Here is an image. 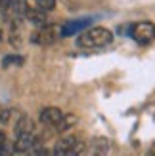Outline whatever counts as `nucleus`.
Masks as SVG:
<instances>
[{"mask_svg":"<svg viewBox=\"0 0 155 156\" xmlns=\"http://www.w3.org/2000/svg\"><path fill=\"white\" fill-rule=\"evenodd\" d=\"M113 33L105 27H92L86 30H81L77 36V46L84 50H94V48H104V46L111 44Z\"/></svg>","mask_w":155,"mask_h":156,"instance_id":"f257e3e1","label":"nucleus"},{"mask_svg":"<svg viewBox=\"0 0 155 156\" xmlns=\"http://www.w3.org/2000/svg\"><path fill=\"white\" fill-rule=\"evenodd\" d=\"M63 36V27L56 25V23H46V25L38 27L33 34H31V42L38 46H52L58 38Z\"/></svg>","mask_w":155,"mask_h":156,"instance_id":"f03ea898","label":"nucleus"},{"mask_svg":"<svg viewBox=\"0 0 155 156\" xmlns=\"http://www.w3.org/2000/svg\"><path fill=\"white\" fill-rule=\"evenodd\" d=\"M130 36H132L138 44L148 46L155 40V25L151 21H138L130 27Z\"/></svg>","mask_w":155,"mask_h":156,"instance_id":"7ed1b4c3","label":"nucleus"},{"mask_svg":"<svg viewBox=\"0 0 155 156\" xmlns=\"http://www.w3.org/2000/svg\"><path fill=\"white\" fill-rule=\"evenodd\" d=\"M82 151V143L77 135L61 137L54 147V154H79Z\"/></svg>","mask_w":155,"mask_h":156,"instance_id":"20e7f679","label":"nucleus"},{"mask_svg":"<svg viewBox=\"0 0 155 156\" xmlns=\"http://www.w3.org/2000/svg\"><path fill=\"white\" fill-rule=\"evenodd\" d=\"M63 114L65 112H61V108H58V107H46V108H42L40 111V114H38V120H40L44 126H56V124L63 118Z\"/></svg>","mask_w":155,"mask_h":156,"instance_id":"39448f33","label":"nucleus"},{"mask_svg":"<svg viewBox=\"0 0 155 156\" xmlns=\"http://www.w3.org/2000/svg\"><path fill=\"white\" fill-rule=\"evenodd\" d=\"M36 145V139L31 133H21V135H15V143H13V154H19V152H29L33 147Z\"/></svg>","mask_w":155,"mask_h":156,"instance_id":"423d86ee","label":"nucleus"},{"mask_svg":"<svg viewBox=\"0 0 155 156\" xmlns=\"http://www.w3.org/2000/svg\"><path fill=\"white\" fill-rule=\"evenodd\" d=\"M48 12H44V10H40V8H27V12H25V19L27 21H31L33 25H36V27H42V25H46L48 23V15H46Z\"/></svg>","mask_w":155,"mask_h":156,"instance_id":"0eeeda50","label":"nucleus"},{"mask_svg":"<svg viewBox=\"0 0 155 156\" xmlns=\"http://www.w3.org/2000/svg\"><path fill=\"white\" fill-rule=\"evenodd\" d=\"M35 128V122L33 118H29L27 114H21V118L15 124V135H21V133H31Z\"/></svg>","mask_w":155,"mask_h":156,"instance_id":"6e6552de","label":"nucleus"},{"mask_svg":"<svg viewBox=\"0 0 155 156\" xmlns=\"http://www.w3.org/2000/svg\"><path fill=\"white\" fill-rule=\"evenodd\" d=\"M88 19H77V21H71L63 27V36H71V34H79L84 27H88Z\"/></svg>","mask_w":155,"mask_h":156,"instance_id":"1a4fd4ad","label":"nucleus"},{"mask_svg":"<svg viewBox=\"0 0 155 156\" xmlns=\"http://www.w3.org/2000/svg\"><path fill=\"white\" fill-rule=\"evenodd\" d=\"M75 124H77V116H75V114H63V118H61L56 126H54V129L59 131V133H63V131L71 129Z\"/></svg>","mask_w":155,"mask_h":156,"instance_id":"9d476101","label":"nucleus"},{"mask_svg":"<svg viewBox=\"0 0 155 156\" xmlns=\"http://www.w3.org/2000/svg\"><path fill=\"white\" fill-rule=\"evenodd\" d=\"M23 63V57L21 55H13V53H10V55L2 57V67L8 69V67H19Z\"/></svg>","mask_w":155,"mask_h":156,"instance_id":"9b49d317","label":"nucleus"},{"mask_svg":"<svg viewBox=\"0 0 155 156\" xmlns=\"http://www.w3.org/2000/svg\"><path fill=\"white\" fill-rule=\"evenodd\" d=\"M36 2V8H40L44 12H52L56 8V0H35Z\"/></svg>","mask_w":155,"mask_h":156,"instance_id":"f8f14e48","label":"nucleus"},{"mask_svg":"<svg viewBox=\"0 0 155 156\" xmlns=\"http://www.w3.org/2000/svg\"><path fill=\"white\" fill-rule=\"evenodd\" d=\"M8 139H6V133L0 131V154H8Z\"/></svg>","mask_w":155,"mask_h":156,"instance_id":"ddd939ff","label":"nucleus"},{"mask_svg":"<svg viewBox=\"0 0 155 156\" xmlns=\"http://www.w3.org/2000/svg\"><path fill=\"white\" fill-rule=\"evenodd\" d=\"M10 120V111H6V108H0V124H6Z\"/></svg>","mask_w":155,"mask_h":156,"instance_id":"4468645a","label":"nucleus"},{"mask_svg":"<svg viewBox=\"0 0 155 156\" xmlns=\"http://www.w3.org/2000/svg\"><path fill=\"white\" fill-rule=\"evenodd\" d=\"M4 40V33H2V29H0V42Z\"/></svg>","mask_w":155,"mask_h":156,"instance_id":"2eb2a0df","label":"nucleus"}]
</instances>
